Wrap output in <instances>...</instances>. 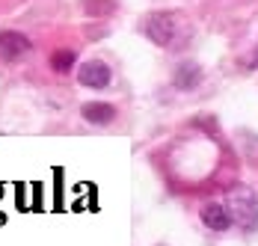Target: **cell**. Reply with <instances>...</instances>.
<instances>
[{
	"mask_svg": "<svg viewBox=\"0 0 258 246\" xmlns=\"http://www.w3.org/2000/svg\"><path fill=\"white\" fill-rule=\"evenodd\" d=\"M33 50V42L18 30H0V59L6 63H18L21 56H27Z\"/></svg>",
	"mask_w": 258,
	"mask_h": 246,
	"instance_id": "3",
	"label": "cell"
},
{
	"mask_svg": "<svg viewBox=\"0 0 258 246\" xmlns=\"http://www.w3.org/2000/svg\"><path fill=\"white\" fill-rule=\"evenodd\" d=\"M199 217H202V222H205L211 231H229L232 228V214L220 202H208L205 208L199 211Z\"/></svg>",
	"mask_w": 258,
	"mask_h": 246,
	"instance_id": "5",
	"label": "cell"
},
{
	"mask_svg": "<svg viewBox=\"0 0 258 246\" xmlns=\"http://www.w3.org/2000/svg\"><path fill=\"white\" fill-rule=\"evenodd\" d=\"M226 208H229V214H232V222H237L243 231H255L258 228V199L249 187L232 190V202H229Z\"/></svg>",
	"mask_w": 258,
	"mask_h": 246,
	"instance_id": "2",
	"label": "cell"
},
{
	"mask_svg": "<svg viewBox=\"0 0 258 246\" xmlns=\"http://www.w3.org/2000/svg\"><path fill=\"white\" fill-rule=\"evenodd\" d=\"M75 63H78V53H75V50H69V48L53 50V53H51V69L56 74L72 72V69H75Z\"/></svg>",
	"mask_w": 258,
	"mask_h": 246,
	"instance_id": "9",
	"label": "cell"
},
{
	"mask_svg": "<svg viewBox=\"0 0 258 246\" xmlns=\"http://www.w3.org/2000/svg\"><path fill=\"white\" fill-rule=\"evenodd\" d=\"M143 30L157 48H172V45H178V39H184V33L178 30V18L172 12H152Z\"/></svg>",
	"mask_w": 258,
	"mask_h": 246,
	"instance_id": "1",
	"label": "cell"
},
{
	"mask_svg": "<svg viewBox=\"0 0 258 246\" xmlns=\"http://www.w3.org/2000/svg\"><path fill=\"white\" fill-rule=\"evenodd\" d=\"M172 83H175V89L190 92V89H196V86L202 83V69H199L196 63H184V66H178V72H175V77H172Z\"/></svg>",
	"mask_w": 258,
	"mask_h": 246,
	"instance_id": "7",
	"label": "cell"
},
{
	"mask_svg": "<svg viewBox=\"0 0 258 246\" xmlns=\"http://www.w3.org/2000/svg\"><path fill=\"white\" fill-rule=\"evenodd\" d=\"M116 9H119L116 0H83V12L89 18H110Z\"/></svg>",
	"mask_w": 258,
	"mask_h": 246,
	"instance_id": "8",
	"label": "cell"
},
{
	"mask_svg": "<svg viewBox=\"0 0 258 246\" xmlns=\"http://www.w3.org/2000/svg\"><path fill=\"white\" fill-rule=\"evenodd\" d=\"M83 119L89 125H110L116 119V107L113 104H101V101H89V104H83Z\"/></svg>",
	"mask_w": 258,
	"mask_h": 246,
	"instance_id": "6",
	"label": "cell"
},
{
	"mask_svg": "<svg viewBox=\"0 0 258 246\" xmlns=\"http://www.w3.org/2000/svg\"><path fill=\"white\" fill-rule=\"evenodd\" d=\"M252 66H258V56H255V63H252Z\"/></svg>",
	"mask_w": 258,
	"mask_h": 246,
	"instance_id": "10",
	"label": "cell"
},
{
	"mask_svg": "<svg viewBox=\"0 0 258 246\" xmlns=\"http://www.w3.org/2000/svg\"><path fill=\"white\" fill-rule=\"evenodd\" d=\"M78 80L89 89H104L110 83V66H104L101 59H89L78 69Z\"/></svg>",
	"mask_w": 258,
	"mask_h": 246,
	"instance_id": "4",
	"label": "cell"
}]
</instances>
